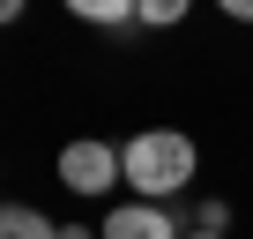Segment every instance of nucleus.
<instances>
[{"instance_id":"nucleus-1","label":"nucleus","mask_w":253,"mask_h":239,"mask_svg":"<svg viewBox=\"0 0 253 239\" xmlns=\"http://www.w3.org/2000/svg\"><path fill=\"white\" fill-rule=\"evenodd\" d=\"M119 165H126L134 202H171V194L194 187L201 150H194V135H179V127H142L134 142H119Z\"/></svg>"},{"instance_id":"nucleus-2","label":"nucleus","mask_w":253,"mask_h":239,"mask_svg":"<svg viewBox=\"0 0 253 239\" xmlns=\"http://www.w3.org/2000/svg\"><path fill=\"white\" fill-rule=\"evenodd\" d=\"M60 187L67 194H112V187H126V165H119V150L112 142H97V135H75L67 150H60Z\"/></svg>"},{"instance_id":"nucleus-3","label":"nucleus","mask_w":253,"mask_h":239,"mask_svg":"<svg viewBox=\"0 0 253 239\" xmlns=\"http://www.w3.org/2000/svg\"><path fill=\"white\" fill-rule=\"evenodd\" d=\"M97 239H186V232L164 202H119V209H104Z\"/></svg>"},{"instance_id":"nucleus-4","label":"nucleus","mask_w":253,"mask_h":239,"mask_svg":"<svg viewBox=\"0 0 253 239\" xmlns=\"http://www.w3.org/2000/svg\"><path fill=\"white\" fill-rule=\"evenodd\" d=\"M0 239H60V224L30 202H0Z\"/></svg>"},{"instance_id":"nucleus-5","label":"nucleus","mask_w":253,"mask_h":239,"mask_svg":"<svg viewBox=\"0 0 253 239\" xmlns=\"http://www.w3.org/2000/svg\"><path fill=\"white\" fill-rule=\"evenodd\" d=\"M75 23H97V30L142 23V0H75Z\"/></svg>"},{"instance_id":"nucleus-6","label":"nucleus","mask_w":253,"mask_h":239,"mask_svg":"<svg viewBox=\"0 0 253 239\" xmlns=\"http://www.w3.org/2000/svg\"><path fill=\"white\" fill-rule=\"evenodd\" d=\"M194 232H216V239H223V232H231V202H223V194H209V202L194 209Z\"/></svg>"},{"instance_id":"nucleus-7","label":"nucleus","mask_w":253,"mask_h":239,"mask_svg":"<svg viewBox=\"0 0 253 239\" xmlns=\"http://www.w3.org/2000/svg\"><path fill=\"white\" fill-rule=\"evenodd\" d=\"M142 23H186V0H142Z\"/></svg>"},{"instance_id":"nucleus-8","label":"nucleus","mask_w":253,"mask_h":239,"mask_svg":"<svg viewBox=\"0 0 253 239\" xmlns=\"http://www.w3.org/2000/svg\"><path fill=\"white\" fill-rule=\"evenodd\" d=\"M60 239H97V232L89 224H60Z\"/></svg>"},{"instance_id":"nucleus-9","label":"nucleus","mask_w":253,"mask_h":239,"mask_svg":"<svg viewBox=\"0 0 253 239\" xmlns=\"http://www.w3.org/2000/svg\"><path fill=\"white\" fill-rule=\"evenodd\" d=\"M15 15H23V0H0V23H15Z\"/></svg>"},{"instance_id":"nucleus-10","label":"nucleus","mask_w":253,"mask_h":239,"mask_svg":"<svg viewBox=\"0 0 253 239\" xmlns=\"http://www.w3.org/2000/svg\"><path fill=\"white\" fill-rule=\"evenodd\" d=\"M231 15H238V23H253V0H231Z\"/></svg>"},{"instance_id":"nucleus-11","label":"nucleus","mask_w":253,"mask_h":239,"mask_svg":"<svg viewBox=\"0 0 253 239\" xmlns=\"http://www.w3.org/2000/svg\"><path fill=\"white\" fill-rule=\"evenodd\" d=\"M194 239H216V232H194Z\"/></svg>"}]
</instances>
